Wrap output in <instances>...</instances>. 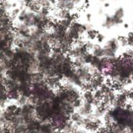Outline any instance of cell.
<instances>
[{
  "label": "cell",
  "mask_w": 133,
  "mask_h": 133,
  "mask_svg": "<svg viewBox=\"0 0 133 133\" xmlns=\"http://www.w3.org/2000/svg\"><path fill=\"white\" fill-rule=\"evenodd\" d=\"M92 53H93V55H94V56L102 58V57L105 56V48H102L100 44L95 43L94 48H93V50H92Z\"/></svg>",
  "instance_id": "1"
},
{
  "label": "cell",
  "mask_w": 133,
  "mask_h": 133,
  "mask_svg": "<svg viewBox=\"0 0 133 133\" xmlns=\"http://www.w3.org/2000/svg\"><path fill=\"white\" fill-rule=\"evenodd\" d=\"M114 25H115V24H114V17H112V16H107L105 22L103 23V27L108 28V29H110L111 27H114Z\"/></svg>",
  "instance_id": "2"
},
{
  "label": "cell",
  "mask_w": 133,
  "mask_h": 133,
  "mask_svg": "<svg viewBox=\"0 0 133 133\" xmlns=\"http://www.w3.org/2000/svg\"><path fill=\"white\" fill-rule=\"evenodd\" d=\"M123 17H124V9L121 8V7H119V8H117V9L115 10V12H114V18L122 20Z\"/></svg>",
  "instance_id": "3"
},
{
  "label": "cell",
  "mask_w": 133,
  "mask_h": 133,
  "mask_svg": "<svg viewBox=\"0 0 133 133\" xmlns=\"http://www.w3.org/2000/svg\"><path fill=\"white\" fill-rule=\"evenodd\" d=\"M19 107L20 105H18V104H9L8 105H6V108L3 109H6V110H8V111H10V112L14 114L15 111L19 109Z\"/></svg>",
  "instance_id": "4"
},
{
  "label": "cell",
  "mask_w": 133,
  "mask_h": 133,
  "mask_svg": "<svg viewBox=\"0 0 133 133\" xmlns=\"http://www.w3.org/2000/svg\"><path fill=\"white\" fill-rule=\"evenodd\" d=\"M83 59H84V61H85L86 64H91V62L93 60V58H94V55H93V53L92 52H88L85 53L84 55H83Z\"/></svg>",
  "instance_id": "5"
},
{
  "label": "cell",
  "mask_w": 133,
  "mask_h": 133,
  "mask_svg": "<svg viewBox=\"0 0 133 133\" xmlns=\"http://www.w3.org/2000/svg\"><path fill=\"white\" fill-rule=\"evenodd\" d=\"M87 36H88V38L90 39V41H93V39H96L97 38V36H98V32L96 31V30H91V31H89V32H87Z\"/></svg>",
  "instance_id": "6"
},
{
  "label": "cell",
  "mask_w": 133,
  "mask_h": 133,
  "mask_svg": "<svg viewBox=\"0 0 133 133\" xmlns=\"http://www.w3.org/2000/svg\"><path fill=\"white\" fill-rule=\"evenodd\" d=\"M97 41H98V43H103L104 41H105V36L103 35V34H98V36H97V38H96Z\"/></svg>",
  "instance_id": "7"
},
{
  "label": "cell",
  "mask_w": 133,
  "mask_h": 133,
  "mask_svg": "<svg viewBox=\"0 0 133 133\" xmlns=\"http://www.w3.org/2000/svg\"><path fill=\"white\" fill-rule=\"evenodd\" d=\"M86 18H87V20H88V21H90V20H91V14H89V13H88V14L86 15Z\"/></svg>",
  "instance_id": "8"
},
{
  "label": "cell",
  "mask_w": 133,
  "mask_h": 133,
  "mask_svg": "<svg viewBox=\"0 0 133 133\" xmlns=\"http://www.w3.org/2000/svg\"><path fill=\"white\" fill-rule=\"evenodd\" d=\"M128 27H129V25H128V24H124V28H125V29H127Z\"/></svg>",
  "instance_id": "9"
},
{
  "label": "cell",
  "mask_w": 133,
  "mask_h": 133,
  "mask_svg": "<svg viewBox=\"0 0 133 133\" xmlns=\"http://www.w3.org/2000/svg\"><path fill=\"white\" fill-rule=\"evenodd\" d=\"M109 3H107V2H105V7H109Z\"/></svg>",
  "instance_id": "10"
},
{
  "label": "cell",
  "mask_w": 133,
  "mask_h": 133,
  "mask_svg": "<svg viewBox=\"0 0 133 133\" xmlns=\"http://www.w3.org/2000/svg\"><path fill=\"white\" fill-rule=\"evenodd\" d=\"M100 1H102V2H104V1H105V0H100Z\"/></svg>",
  "instance_id": "11"
}]
</instances>
